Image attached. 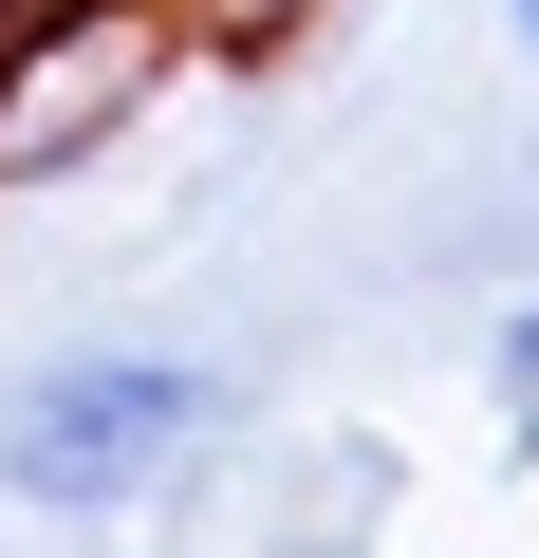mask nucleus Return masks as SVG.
Returning a JSON list of instances; mask_svg holds the SVG:
<instances>
[{
    "label": "nucleus",
    "instance_id": "1",
    "mask_svg": "<svg viewBox=\"0 0 539 558\" xmlns=\"http://www.w3.org/2000/svg\"><path fill=\"white\" fill-rule=\"evenodd\" d=\"M242 428H260V373L205 354V336H38L0 373V521L149 539Z\"/></svg>",
    "mask_w": 539,
    "mask_h": 558
},
{
    "label": "nucleus",
    "instance_id": "2",
    "mask_svg": "<svg viewBox=\"0 0 539 558\" xmlns=\"http://www.w3.org/2000/svg\"><path fill=\"white\" fill-rule=\"evenodd\" d=\"M186 75H205L186 0H38V20L0 38V205H57V186L131 168Z\"/></svg>",
    "mask_w": 539,
    "mask_h": 558
},
{
    "label": "nucleus",
    "instance_id": "3",
    "mask_svg": "<svg viewBox=\"0 0 539 558\" xmlns=\"http://www.w3.org/2000/svg\"><path fill=\"white\" fill-rule=\"evenodd\" d=\"M391 502H409V465H391L372 428H317V410L280 428V410H260V428H242L149 539H168V558H372Z\"/></svg>",
    "mask_w": 539,
    "mask_h": 558
},
{
    "label": "nucleus",
    "instance_id": "4",
    "mask_svg": "<svg viewBox=\"0 0 539 558\" xmlns=\"http://www.w3.org/2000/svg\"><path fill=\"white\" fill-rule=\"evenodd\" d=\"M483 410H502V465H539V279L483 317Z\"/></svg>",
    "mask_w": 539,
    "mask_h": 558
},
{
    "label": "nucleus",
    "instance_id": "5",
    "mask_svg": "<svg viewBox=\"0 0 539 558\" xmlns=\"http://www.w3.org/2000/svg\"><path fill=\"white\" fill-rule=\"evenodd\" d=\"M483 38H502V75L539 94V0H483Z\"/></svg>",
    "mask_w": 539,
    "mask_h": 558
},
{
    "label": "nucleus",
    "instance_id": "6",
    "mask_svg": "<svg viewBox=\"0 0 539 558\" xmlns=\"http://www.w3.org/2000/svg\"><path fill=\"white\" fill-rule=\"evenodd\" d=\"M20 20H38V0H0V38H20Z\"/></svg>",
    "mask_w": 539,
    "mask_h": 558
}]
</instances>
